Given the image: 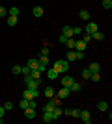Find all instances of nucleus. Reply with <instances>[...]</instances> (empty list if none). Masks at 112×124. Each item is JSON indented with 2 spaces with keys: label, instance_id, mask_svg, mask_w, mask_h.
<instances>
[{
  "label": "nucleus",
  "instance_id": "obj_17",
  "mask_svg": "<svg viewBox=\"0 0 112 124\" xmlns=\"http://www.w3.org/2000/svg\"><path fill=\"white\" fill-rule=\"evenodd\" d=\"M43 94H45V98H52L56 93H54V89H52V87H47L45 91H43Z\"/></svg>",
  "mask_w": 112,
  "mask_h": 124
},
{
  "label": "nucleus",
  "instance_id": "obj_23",
  "mask_svg": "<svg viewBox=\"0 0 112 124\" xmlns=\"http://www.w3.org/2000/svg\"><path fill=\"white\" fill-rule=\"evenodd\" d=\"M79 17L82 19V21H90V11H86V9H82L79 13Z\"/></svg>",
  "mask_w": 112,
  "mask_h": 124
},
{
  "label": "nucleus",
  "instance_id": "obj_5",
  "mask_svg": "<svg viewBox=\"0 0 112 124\" xmlns=\"http://www.w3.org/2000/svg\"><path fill=\"white\" fill-rule=\"evenodd\" d=\"M86 46H88V43H84L82 39H75V48L73 50H80V52H84Z\"/></svg>",
  "mask_w": 112,
  "mask_h": 124
},
{
  "label": "nucleus",
  "instance_id": "obj_6",
  "mask_svg": "<svg viewBox=\"0 0 112 124\" xmlns=\"http://www.w3.org/2000/svg\"><path fill=\"white\" fill-rule=\"evenodd\" d=\"M69 93H71L69 87H62V89H58V93L54 94V96H58V98L64 100V98H67V96H69Z\"/></svg>",
  "mask_w": 112,
  "mask_h": 124
},
{
  "label": "nucleus",
  "instance_id": "obj_4",
  "mask_svg": "<svg viewBox=\"0 0 112 124\" xmlns=\"http://www.w3.org/2000/svg\"><path fill=\"white\" fill-rule=\"evenodd\" d=\"M99 30V26L95 24V22H88V24H86V28H82V31H84V33H95V31Z\"/></svg>",
  "mask_w": 112,
  "mask_h": 124
},
{
  "label": "nucleus",
  "instance_id": "obj_7",
  "mask_svg": "<svg viewBox=\"0 0 112 124\" xmlns=\"http://www.w3.org/2000/svg\"><path fill=\"white\" fill-rule=\"evenodd\" d=\"M24 117H26V119H36V108H34V106L24 108Z\"/></svg>",
  "mask_w": 112,
  "mask_h": 124
},
{
  "label": "nucleus",
  "instance_id": "obj_43",
  "mask_svg": "<svg viewBox=\"0 0 112 124\" xmlns=\"http://www.w3.org/2000/svg\"><path fill=\"white\" fill-rule=\"evenodd\" d=\"M2 122H4V120H2V117H0V124H2Z\"/></svg>",
  "mask_w": 112,
  "mask_h": 124
},
{
  "label": "nucleus",
  "instance_id": "obj_32",
  "mask_svg": "<svg viewBox=\"0 0 112 124\" xmlns=\"http://www.w3.org/2000/svg\"><path fill=\"white\" fill-rule=\"evenodd\" d=\"M103 8H105V9H110L112 8V0H103Z\"/></svg>",
  "mask_w": 112,
  "mask_h": 124
},
{
  "label": "nucleus",
  "instance_id": "obj_36",
  "mask_svg": "<svg viewBox=\"0 0 112 124\" xmlns=\"http://www.w3.org/2000/svg\"><path fill=\"white\" fill-rule=\"evenodd\" d=\"M79 115H80V109H71V117L79 119Z\"/></svg>",
  "mask_w": 112,
  "mask_h": 124
},
{
  "label": "nucleus",
  "instance_id": "obj_38",
  "mask_svg": "<svg viewBox=\"0 0 112 124\" xmlns=\"http://www.w3.org/2000/svg\"><path fill=\"white\" fill-rule=\"evenodd\" d=\"M4 15H8V9H6L4 6H0V17H4Z\"/></svg>",
  "mask_w": 112,
  "mask_h": 124
},
{
  "label": "nucleus",
  "instance_id": "obj_42",
  "mask_svg": "<svg viewBox=\"0 0 112 124\" xmlns=\"http://www.w3.org/2000/svg\"><path fill=\"white\" fill-rule=\"evenodd\" d=\"M4 111L6 109H4V106H2V108H0V117H4Z\"/></svg>",
  "mask_w": 112,
  "mask_h": 124
},
{
  "label": "nucleus",
  "instance_id": "obj_37",
  "mask_svg": "<svg viewBox=\"0 0 112 124\" xmlns=\"http://www.w3.org/2000/svg\"><path fill=\"white\" fill-rule=\"evenodd\" d=\"M11 72H13V74H21V67H19V65H15V67L11 69Z\"/></svg>",
  "mask_w": 112,
  "mask_h": 124
},
{
  "label": "nucleus",
  "instance_id": "obj_25",
  "mask_svg": "<svg viewBox=\"0 0 112 124\" xmlns=\"http://www.w3.org/2000/svg\"><path fill=\"white\" fill-rule=\"evenodd\" d=\"M37 61H39V65H45V67H47L49 65V56H41V54H39V59H37Z\"/></svg>",
  "mask_w": 112,
  "mask_h": 124
},
{
  "label": "nucleus",
  "instance_id": "obj_11",
  "mask_svg": "<svg viewBox=\"0 0 112 124\" xmlns=\"http://www.w3.org/2000/svg\"><path fill=\"white\" fill-rule=\"evenodd\" d=\"M56 108L54 106V102H52V98H49V102L45 104V108H43V111H49V113H52V109Z\"/></svg>",
  "mask_w": 112,
  "mask_h": 124
},
{
  "label": "nucleus",
  "instance_id": "obj_24",
  "mask_svg": "<svg viewBox=\"0 0 112 124\" xmlns=\"http://www.w3.org/2000/svg\"><path fill=\"white\" fill-rule=\"evenodd\" d=\"M88 69H90V72H99V70H101V65H99V63H92Z\"/></svg>",
  "mask_w": 112,
  "mask_h": 124
},
{
  "label": "nucleus",
  "instance_id": "obj_1",
  "mask_svg": "<svg viewBox=\"0 0 112 124\" xmlns=\"http://www.w3.org/2000/svg\"><path fill=\"white\" fill-rule=\"evenodd\" d=\"M52 69L58 74H65L67 70H69V61H67V59H56L54 65H52Z\"/></svg>",
  "mask_w": 112,
  "mask_h": 124
},
{
  "label": "nucleus",
  "instance_id": "obj_40",
  "mask_svg": "<svg viewBox=\"0 0 112 124\" xmlns=\"http://www.w3.org/2000/svg\"><path fill=\"white\" fill-rule=\"evenodd\" d=\"M41 56H49V46H43L41 48Z\"/></svg>",
  "mask_w": 112,
  "mask_h": 124
},
{
  "label": "nucleus",
  "instance_id": "obj_15",
  "mask_svg": "<svg viewBox=\"0 0 112 124\" xmlns=\"http://www.w3.org/2000/svg\"><path fill=\"white\" fill-rule=\"evenodd\" d=\"M92 39H95V41H103V39H105V33L97 30L95 33H92Z\"/></svg>",
  "mask_w": 112,
  "mask_h": 124
},
{
  "label": "nucleus",
  "instance_id": "obj_2",
  "mask_svg": "<svg viewBox=\"0 0 112 124\" xmlns=\"http://www.w3.org/2000/svg\"><path fill=\"white\" fill-rule=\"evenodd\" d=\"M24 83H26V87L28 89H37L39 87V85H41V78H32L30 76V74H26V76H24Z\"/></svg>",
  "mask_w": 112,
  "mask_h": 124
},
{
  "label": "nucleus",
  "instance_id": "obj_9",
  "mask_svg": "<svg viewBox=\"0 0 112 124\" xmlns=\"http://www.w3.org/2000/svg\"><path fill=\"white\" fill-rule=\"evenodd\" d=\"M75 80H73V76H67V74H65L64 78H62V87H69L71 83H73Z\"/></svg>",
  "mask_w": 112,
  "mask_h": 124
},
{
  "label": "nucleus",
  "instance_id": "obj_14",
  "mask_svg": "<svg viewBox=\"0 0 112 124\" xmlns=\"http://www.w3.org/2000/svg\"><path fill=\"white\" fill-rule=\"evenodd\" d=\"M26 65L30 67V70H34V69H37V67H39V61H37V59H28V61H26Z\"/></svg>",
  "mask_w": 112,
  "mask_h": 124
},
{
  "label": "nucleus",
  "instance_id": "obj_31",
  "mask_svg": "<svg viewBox=\"0 0 112 124\" xmlns=\"http://www.w3.org/2000/svg\"><path fill=\"white\" fill-rule=\"evenodd\" d=\"M77 35H82V28H80V26L73 28V37H77Z\"/></svg>",
  "mask_w": 112,
  "mask_h": 124
},
{
  "label": "nucleus",
  "instance_id": "obj_22",
  "mask_svg": "<svg viewBox=\"0 0 112 124\" xmlns=\"http://www.w3.org/2000/svg\"><path fill=\"white\" fill-rule=\"evenodd\" d=\"M65 59H67V61H75V59H77V52L69 50V52H67V56H65Z\"/></svg>",
  "mask_w": 112,
  "mask_h": 124
},
{
  "label": "nucleus",
  "instance_id": "obj_8",
  "mask_svg": "<svg viewBox=\"0 0 112 124\" xmlns=\"http://www.w3.org/2000/svg\"><path fill=\"white\" fill-rule=\"evenodd\" d=\"M79 119L82 120L84 124H90V122H92V115H90V111H80Z\"/></svg>",
  "mask_w": 112,
  "mask_h": 124
},
{
  "label": "nucleus",
  "instance_id": "obj_10",
  "mask_svg": "<svg viewBox=\"0 0 112 124\" xmlns=\"http://www.w3.org/2000/svg\"><path fill=\"white\" fill-rule=\"evenodd\" d=\"M62 115H64L62 108H60V106H56V108L52 109V119H54V120H56V119H62Z\"/></svg>",
  "mask_w": 112,
  "mask_h": 124
},
{
  "label": "nucleus",
  "instance_id": "obj_19",
  "mask_svg": "<svg viewBox=\"0 0 112 124\" xmlns=\"http://www.w3.org/2000/svg\"><path fill=\"white\" fill-rule=\"evenodd\" d=\"M17 15H8V26H15L17 24Z\"/></svg>",
  "mask_w": 112,
  "mask_h": 124
},
{
  "label": "nucleus",
  "instance_id": "obj_26",
  "mask_svg": "<svg viewBox=\"0 0 112 124\" xmlns=\"http://www.w3.org/2000/svg\"><path fill=\"white\" fill-rule=\"evenodd\" d=\"M65 45H67V48H69V50H73V48H75V37H67Z\"/></svg>",
  "mask_w": 112,
  "mask_h": 124
},
{
  "label": "nucleus",
  "instance_id": "obj_16",
  "mask_svg": "<svg viewBox=\"0 0 112 124\" xmlns=\"http://www.w3.org/2000/svg\"><path fill=\"white\" fill-rule=\"evenodd\" d=\"M52 120H54V119H52V113L43 111V122H47V124H49V122H52Z\"/></svg>",
  "mask_w": 112,
  "mask_h": 124
},
{
  "label": "nucleus",
  "instance_id": "obj_27",
  "mask_svg": "<svg viewBox=\"0 0 112 124\" xmlns=\"http://www.w3.org/2000/svg\"><path fill=\"white\" fill-rule=\"evenodd\" d=\"M28 106H30V100H26V98H22L21 102H19V108L21 109H24V108H28Z\"/></svg>",
  "mask_w": 112,
  "mask_h": 124
},
{
  "label": "nucleus",
  "instance_id": "obj_34",
  "mask_svg": "<svg viewBox=\"0 0 112 124\" xmlns=\"http://www.w3.org/2000/svg\"><path fill=\"white\" fill-rule=\"evenodd\" d=\"M21 74H24V76H26V74H30V67H28V65L21 67Z\"/></svg>",
  "mask_w": 112,
  "mask_h": 124
},
{
  "label": "nucleus",
  "instance_id": "obj_28",
  "mask_svg": "<svg viewBox=\"0 0 112 124\" xmlns=\"http://www.w3.org/2000/svg\"><path fill=\"white\" fill-rule=\"evenodd\" d=\"M90 80H92V82H99V80H101V74H99V72H92Z\"/></svg>",
  "mask_w": 112,
  "mask_h": 124
},
{
  "label": "nucleus",
  "instance_id": "obj_21",
  "mask_svg": "<svg viewBox=\"0 0 112 124\" xmlns=\"http://www.w3.org/2000/svg\"><path fill=\"white\" fill-rule=\"evenodd\" d=\"M97 109H99V111H107V109H108V104L105 102V100H101V102H97Z\"/></svg>",
  "mask_w": 112,
  "mask_h": 124
},
{
  "label": "nucleus",
  "instance_id": "obj_13",
  "mask_svg": "<svg viewBox=\"0 0 112 124\" xmlns=\"http://www.w3.org/2000/svg\"><path fill=\"white\" fill-rule=\"evenodd\" d=\"M80 89H82V85H80L79 82H73V83L69 85V91H71V93H79Z\"/></svg>",
  "mask_w": 112,
  "mask_h": 124
},
{
  "label": "nucleus",
  "instance_id": "obj_29",
  "mask_svg": "<svg viewBox=\"0 0 112 124\" xmlns=\"http://www.w3.org/2000/svg\"><path fill=\"white\" fill-rule=\"evenodd\" d=\"M82 78H84V80H90V76H92V72H90V69H84V70H82Z\"/></svg>",
  "mask_w": 112,
  "mask_h": 124
},
{
  "label": "nucleus",
  "instance_id": "obj_35",
  "mask_svg": "<svg viewBox=\"0 0 112 124\" xmlns=\"http://www.w3.org/2000/svg\"><path fill=\"white\" fill-rule=\"evenodd\" d=\"M4 109H6V111H11V109H13V102H6L4 104Z\"/></svg>",
  "mask_w": 112,
  "mask_h": 124
},
{
  "label": "nucleus",
  "instance_id": "obj_41",
  "mask_svg": "<svg viewBox=\"0 0 112 124\" xmlns=\"http://www.w3.org/2000/svg\"><path fill=\"white\" fill-rule=\"evenodd\" d=\"M60 43H62V45H65V41H67V37L64 35V33H62V35H60V39H58Z\"/></svg>",
  "mask_w": 112,
  "mask_h": 124
},
{
  "label": "nucleus",
  "instance_id": "obj_30",
  "mask_svg": "<svg viewBox=\"0 0 112 124\" xmlns=\"http://www.w3.org/2000/svg\"><path fill=\"white\" fill-rule=\"evenodd\" d=\"M8 15H19V8H15V6L10 8V9H8Z\"/></svg>",
  "mask_w": 112,
  "mask_h": 124
},
{
  "label": "nucleus",
  "instance_id": "obj_12",
  "mask_svg": "<svg viewBox=\"0 0 112 124\" xmlns=\"http://www.w3.org/2000/svg\"><path fill=\"white\" fill-rule=\"evenodd\" d=\"M45 72H47V76H49V80H56V78H58V76H60V74H58V72H56V70H54V69H52V67L49 69V70H45Z\"/></svg>",
  "mask_w": 112,
  "mask_h": 124
},
{
  "label": "nucleus",
  "instance_id": "obj_33",
  "mask_svg": "<svg viewBox=\"0 0 112 124\" xmlns=\"http://www.w3.org/2000/svg\"><path fill=\"white\" fill-rule=\"evenodd\" d=\"M82 41H84V43H90V41H92V35H90V33H84V31H82Z\"/></svg>",
  "mask_w": 112,
  "mask_h": 124
},
{
  "label": "nucleus",
  "instance_id": "obj_3",
  "mask_svg": "<svg viewBox=\"0 0 112 124\" xmlns=\"http://www.w3.org/2000/svg\"><path fill=\"white\" fill-rule=\"evenodd\" d=\"M37 96H39V91L37 89H24V93H22V98H26V100H36Z\"/></svg>",
  "mask_w": 112,
  "mask_h": 124
},
{
  "label": "nucleus",
  "instance_id": "obj_18",
  "mask_svg": "<svg viewBox=\"0 0 112 124\" xmlns=\"http://www.w3.org/2000/svg\"><path fill=\"white\" fill-rule=\"evenodd\" d=\"M32 13H34V17H41L43 15V8H41V6H34Z\"/></svg>",
  "mask_w": 112,
  "mask_h": 124
},
{
  "label": "nucleus",
  "instance_id": "obj_39",
  "mask_svg": "<svg viewBox=\"0 0 112 124\" xmlns=\"http://www.w3.org/2000/svg\"><path fill=\"white\" fill-rule=\"evenodd\" d=\"M77 52V59H84V52H80V50H75Z\"/></svg>",
  "mask_w": 112,
  "mask_h": 124
},
{
  "label": "nucleus",
  "instance_id": "obj_20",
  "mask_svg": "<svg viewBox=\"0 0 112 124\" xmlns=\"http://www.w3.org/2000/svg\"><path fill=\"white\" fill-rule=\"evenodd\" d=\"M65 37H73V28L71 26H64V31H62Z\"/></svg>",
  "mask_w": 112,
  "mask_h": 124
}]
</instances>
